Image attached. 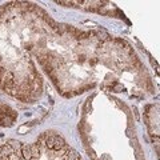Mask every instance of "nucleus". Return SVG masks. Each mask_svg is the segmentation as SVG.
<instances>
[{"label": "nucleus", "mask_w": 160, "mask_h": 160, "mask_svg": "<svg viewBox=\"0 0 160 160\" xmlns=\"http://www.w3.org/2000/svg\"><path fill=\"white\" fill-rule=\"evenodd\" d=\"M31 55L60 96L88 91L146 100L156 93L152 76L131 43L56 20L31 40Z\"/></svg>", "instance_id": "f257e3e1"}, {"label": "nucleus", "mask_w": 160, "mask_h": 160, "mask_svg": "<svg viewBox=\"0 0 160 160\" xmlns=\"http://www.w3.org/2000/svg\"><path fill=\"white\" fill-rule=\"evenodd\" d=\"M53 20L36 3L0 6V89L20 103H38L44 93V78L31 55V40Z\"/></svg>", "instance_id": "f03ea898"}, {"label": "nucleus", "mask_w": 160, "mask_h": 160, "mask_svg": "<svg viewBox=\"0 0 160 160\" xmlns=\"http://www.w3.org/2000/svg\"><path fill=\"white\" fill-rule=\"evenodd\" d=\"M78 132L91 160H149L138 129V116L120 96L91 93L80 109Z\"/></svg>", "instance_id": "7ed1b4c3"}, {"label": "nucleus", "mask_w": 160, "mask_h": 160, "mask_svg": "<svg viewBox=\"0 0 160 160\" xmlns=\"http://www.w3.org/2000/svg\"><path fill=\"white\" fill-rule=\"evenodd\" d=\"M0 160H83L56 131L40 133L32 143L7 140L0 146Z\"/></svg>", "instance_id": "20e7f679"}, {"label": "nucleus", "mask_w": 160, "mask_h": 160, "mask_svg": "<svg viewBox=\"0 0 160 160\" xmlns=\"http://www.w3.org/2000/svg\"><path fill=\"white\" fill-rule=\"evenodd\" d=\"M55 3L67 8L82 9V11H86V12H93V13L103 15V16H108V18L127 20L124 13L119 9V7L115 6L111 2H55Z\"/></svg>", "instance_id": "39448f33"}, {"label": "nucleus", "mask_w": 160, "mask_h": 160, "mask_svg": "<svg viewBox=\"0 0 160 160\" xmlns=\"http://www.w3.org/2000/svg\"><path fill=\"white\" fill-rule=\"evenodd\" d=\"M143 122L146 126L148 138L153 146L156 159L159 158V103H148L143 108Z\"/></svg>", "instance_id": "423d86ee"}, {"label": "nucleus", "mask_w": 160, "mask_h": 160, "mask_svg": "<svg viewBox=\"0 0 160 160\" xmlns=\"http://www.w3.org/2000/svg\"><path fill=\"white\" fill-rule=\"evenodd\" d=\"M18 122V112L13 107L0 99V128H11Z\"/></svg>", "instance_id": "0eeeda50"}]
</instances>
